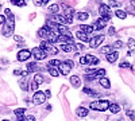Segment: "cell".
<instances>
[{
	"label": "cell",
	"instance_id": "obj_1",
	"mask_svg": "<svg viewBox=\"0 0 135 121\" xmlns=\"http://www.w3.org/2000/svg\"><path fill=\"white\" fill-rule=\"evenodd\" d=\"M4 15H6L7 20H6V23L3 24V35L6 38H8V36L12 35L14 28H15V16H14L12 12H11V9H8V8L4 11Z\"/></svg>",
	"mask_w": 135,
	"mask_h": 121
},
{
	"label": "cell",
	"instance_id": "obj_2",
	"mask_svg": "<svg viewBox=\"0 0 135 121\" xmlns=\"http://www.w3.org/2000/svg\"><path fill=\"white\" fill-rule=\"evenodd\" d=\"M111 102L108 100H97V101H92L89 104V108L92 111H97V112H105L109 109Z\"/></svg>",
	"mask_w": 135,
	"mask_h": 121
},
{
	"label": "cell",
	"instance_id": "obj_3",
	"mask_svg": "<svg viewBox=\"0 0 135 121\" xmlns=\"http://www.w3.org/2000/svg\"><path fill=\"white\" fill-rule=\"evenodd\" d=\"M42 50H45L47 52V55L49 54H51V55H57L58 54V49L55 47L54 45H51V43H49L47 40H43V42H41V46H39Z\"/></svg>",
	"mask_w": 135,
	"mask_h": 121
},
{
	"label": "cell",
	"instance_id": "obj_4",
	"mask_svg": "<svg viewBox=\"0 0 135 121\" xmlns=\"http://www.w3.org/2000/svg\"><path fill=\"white\" fill-rule=\"evenodd\" d=\"M73 66H74V62L72 59H66L65 62H61V65L58 66L60 73H62V75H68V74L70 73Z\"/></svg>",
	"mask_w": 135,
	"mask_h": 121
},
{
	"label": "cell",
	"instance_id": "obj_5",
	"mask_svg": "<svg viewBox=\"0 0 135 121\" xmlns=\"http://www.w3.org/2000/svg\"><path fill=\"white\" fill-rule=\"evenodd\" d=\"M99 62H100L99 58L95 57V55H91V54H86V55L80 58V63L81 65H97Z\"/></svg>",
	"mask_w": 135,
	"mask_h": 121
},
{
	"label": "cell",
	"instance_id": "obj_6",
	"mask_svg": "<svg viewBox=\"0 0 135 121\" xmlns=\"http://www.w3.org/2000/svg\"><path fill=\"white\" fill-rule=\"evenodd\" d=\"M31 55L35 58L37 61H43L45 58L47 57V52L45 51V50H42L41 47H34L31 50Z\"/></svg>",
	"mask_w": 135,
	"mask_h": 121
},
{
	"label": "cell",
	"instance_id": "obj_7",
	"mask_svg": "<svg viewBox=\"0 0 135 121\" xmlns=\"http://www.w3.org/2000/svg\"><path fill=\"white\" fill-rule=\"evenodd\" d=\"M46 100H47V98H46V96H45V92H41V90H37L35 93H34V96H32V102L35 105L45 104Z\"/></svg>",
	"mask_w": 135,
	"mask_h": 121
},
{
	"label": "cell",
	"instance_id": "obj_8",
	"mask_svg": "<svg viewBox=\"0 0 135 121\" xmlns=\"http://www.w3.org/2000/svg\"><path fill=\"white\" fill-rule=\"evenodd\" d=\"M109 19H111V16H104V18H99L97 20H95V23L92 24L93 26V28L95 30H103L104 27H105V24L109 22Z\"/></svg>",
	"mask_w": 135,
	"mask_h": 121
},
{
	"label": "cell",
	"instance_id": "obj_9",
	"mask_svg": "<svg viewBox=\"0 0 135 121\" xmlns=\"http://www.w3.org/2000/svg\"><path fill=\"white\" fill-rule=\"evenodd\" d=\"M62 8L65 9V11H64V16H65V19H66V24H72V23H73L74 9H73V8H69V7H65V6H62Z\"/></svg>",
	"mask_w": 135,
	"mask_h": 121
},
{
	"label": "cell",
	"instance_id": "obj_10",
	"mask_svg": "<svg viewBox=\"0 0 135 121\" xmlns=\"http://www.w3.org/2000/svg\"><path fill=\"white\" fill-rule=\"evenodd\" d=\"M104 39H105L104 35H97V36L92 38L91 40H89V47H91V49H96V47H99L101 43L104 42Z\"/></svg>",
	"mask_w": 135,
	"mask_h": 121
},
{
	"label": "cell",
	"instance_id": "obj_11",
	"mask_svg": "<svg viewBox=\"0 0 135 121\" xmlns=\"http://www.w3.org/2000/svg\"><path fill=\"white\" fill-rule=\"evenodd\" d=\"M30 57H32V55H31V51H30V50H26V49L20 50V51L18 52V55H16V58H18L19 62H26V61L30 59Z\"/></svg>",
	"mask_w": 135,
	"mask_h": 121
},
{
	"label": "cell",
	"instance_id": "obj_12",
	"mask_svg": "<svg viewBox=\"0 0 135 121\" xmlns=\"http://www.w3.org/2000/svg\"><path fill=\"white\" fill-rule=\"evenodd\" d=\"M57 42L58 43H61V46L62 45H74V39H73V36H66V35H60L58 36V39H57Z\"/></svg>",
	"mask_w": 135,
	"mask_h": 121
},
{
	"label": "cell",
	"instance_id": "obj_13",
	"mask_svg": "<svg viewBox=\"0 0 135 121\" xmlns=\"http://www.w3.org/2000/svg\"><path fill=\"white\" fill-rule=\"evenodd\" d=\"M51 22H54L55 24H66V19L64 15H60V14H54L51 15Z\"/></svg>",
	"mask_w": 135,
	"mask_h": 121
},
{
	"label": "cell",
	"instance_id": "obj_14",
	"mask_svg": "<svg viewBox=\"0 0 135 121\" xmlns=\"http://www.w3.org/2000/svg\"><path fill=\"white\" fill-rule=\"evenodd\" d=\"M99 14L101 15V18H104V16H111L109 6H108V4H100V7H99Z\"/></svg>",
	"mask_w": 135,
	"mask_h": 121
},
{
	"label": "cell",
	"instance_id": "obj_15",
	"mask_svg": "<svg viewBox=\"0 0 135 121\" xmlns=\"http://www.w3.org/2000/svg\"><path fill=\"white\" fill-rule=\"evenodd\" d=\"M105 58H107V61H108L109 63H115V62L118 61V58H119V52L115 50V51L109 52V54H108V55H107Z\"/></svg>",
	"mask_w": 135,
	"mask_h": 121
},
{
	"label": "cell",
	"instance_id": "obj_16",
	"mask_svg": "<svg viewBox=\"0 0 135 121\" xmlns=\"http://www.w3.org/2000/svg\"><path fill=\"white\" fill-rule=\"evenodd\" d=\"M49 32H50V28H49L47 26H43L42 28H39V31H38V35H39L41 38H43V39H47Z\"/></svg>",
	"mask_w": 135,
	"mask_h": 121
},
{
	"label": "cell",
	"instance_id": "obj_17",
	"mask_svg": "<svg viewBox=\"0 0 135 121\" xmlns=\"http://www.w3.org/2000/svg\"><path fill=\"white\" fill-rule=\"evenodd\" d=\"M88 113H89L88 108H83V106H81V108H77V109H76V114H77L78 117H81V118L86 117Z\"/></svg>",
	"mask_w": 135,
	"mask_h": 121
},
{
	"label": "cell",
	"instance_id": "obj_18",
	"mask_svg": "<svg viewBox=\"0 0 135 121\" xmlns=\"http://www.w3.org/2000/svg\"><path fill=\"white\" fill-rule=\"evenodd\" d=\"M70 83H72L73 87H80V86H81L80 77H78V75H72V77H70Z\"/></svg>",
	"mask_w": 135,
	"mask_h": 121
},
{
	"label": "cell",
	"instance_id": "obj_19",
	"mask_svg": "<svg viewBox=\"0 0 135 121\" xmlns=\"http://www.w3.org/2000/svg\"><path fill=\"white\" fill-rule=\"evenodd\" d=\"M127 45H128V52H127V55H132L134 51H135V39L130 38L128 42H127Z\"/></svg>",
	"mask_w": 135,
	"mask_h": 121
},
{
	"label": "cell",
	"instance_id": "obj_20",
	"mask_svg": "<svg viewBox=\"0 0 135 121\" xmlns=\"http://www.w3.org/2000/svg\"><path fill=\"white\" fill-rule=\"evenodd\" d=\"M38 70H39V66H38L37 62H30V63L27 65V71H28V73H35V71H38Z\"/></svg>",
	"mask_w": 135,
	"mask_h": 121
},
{
	"label": "cell",
	"instance_id": "obj_21",
	"mask_svg": "<svg viewBox=\"0 0 135 121\" xmlns=\"http://www.w3.org/2000/svg\"><path fill=\"white\" fill-rule=\"evenodd\" d=\"M80 30H81L83 32H85L86 35H88V34H92V32L95 31L93 26H88V24H81V26H80Z\"/></svg>",
	"mask_w": 135,
	"mask_h": 121
},
{
	"label": "cell",
	"instance_id": "obj_22",
	"mask_svg": "<svg viewBox=\"0 0 135 121\" xmlns=\"http://www.w3.org/2000/svg\"><path fill=\"white\" fill-rule=\"evenodd\" d=\"M76 36H77L78 39H80L81 42H89V40H91V39H89V38H88V35L85 34V32H83L81 30L76 32Z\"/></svg>",
	"mask_w": 135,
	"mask_h": 121
},
{
	"label": "cell",
	"instance_id": "obj_23",
	"mask_svg": "<svg viewBox=\"0 0 135 121\" xmlns=\"http://www.w3.org/2000/svg\"><path fill=\"white\" fill-rule=\"evenodd\" d=\"M99 83L104 87V89H109L111 87V82H109V80L108 78H105V77H103V78H100L99 80Z\"/></svg>",
	"mask_w": 135,
	"mask_h": 121
},
{
	"label": "cell",
	"instance_id": "obj_24",
	"mask_svg": "<svg viewBox=\"0 0 135 121\" xmlns=\"http://www.w3.org/2000/svg\"><path fill=\"white\" fill-rule=\"evenodd\" d=\"M61 49H62V51H65V52H72V51H76V50H77V49H76V43H74V45H62Z\"/></svg>",
	"mask_w": 135,
	"mask_h": 121
},
{
	"label": "cell",
	"instance_id": "obj_25",
	"mask_svg": "<svg viewBox=\"0 0 135 121\" xmlns=\"http://www.w3.org/2000/svg\"><path fill=\"white\" fill-rule=\"evenodd\" d=\"M47 71H49V74H50L51 77H58V75H60V70H58L57 67L49 66V65H47Z\"/></svg>",
	"mask_w": 135,
	"mask_h": 121
},
{
	"label": "cell",
	"instance_id": "obj_26",
	"mask_svg": "<svg viewBox=\"0 0 135 121\" xmlns=\"http://www.w3.org/2000/svg\"><path fill=\"white\" fill-rule=\"evenodd\" d=\"M109 112H111V113H114V114L119 113V112H120V105L116 104V102L111 104V105H109Z\"/></svg>",
	"mask_w": 135,
	"mask_h": 121
},
{
	"label": "cell",
	"instance_id": "obj_27",
	"mask_svg": "<svg viewBox=\"0 0 135 121\" xmlns=\"http://www.w3.org/2000/svg\"><path fill=\"white\" fill-rule=\"evenodd\" d=\"M19 86H20V89H22V90L27 92V90H28V83H27V80H26V78H22V80L19 81Z\"/></svg>",
	"mask_w": 135,
	"mask_h": 121
},
{
	"label": "cell",
	"instance_id": "obj_28",
	"mask_svg": "<svg viewBox=\"0 0 135 121\" xmlns=\"http://www.w3.org/2000/svg\"><path fill=\"white\" fill-rule=\"evenodd\" d=\"M115 15H116V18H119L122 20L127 18V12H126V11H123V9H116L115 11Z\"/></svg>",
	"mask_w": 135,
	"mask_h": 121
},
{
	"label": "cell",
	"instance_id": "obj_29",
	"mask_svg": "<svg viewBox=\"0 0 135 121\" xmlns=\"http://www.w3.org/2000/svg\"><path fill=\"white\" fill-rule=\"evenodd\" d=\"M88 18H89V14L88 12H78L77 14V19L80 20V22H85Z\"/></svg>",
	"mask_w": 135,
	"mask_h": 121
},
{
	"label": "cell",
	"instance_id": "obj_30",
	"mask_svg": "<svg viewBox=\"0 0 135 121\" xmlns=\"http://www.w3.org/2000/svg\"><path fill=\"white\" fill-rule=\"evenodd\" d=\"M43 77H42V74H35V75H34V82H35L37 85H41V83H43Z\"/></svg>",
	"mask_w": 135,
	"mask_h": 121
},
{
	"label": "cell",
	"instance_id": "obj_31",
	"mask_svg": "<svg viewBox=\"0 0 135 121\" xmlns=\"http://www.w3.org/2000/svg\"><path fill=\"white\" fill-rule=\"evenodd\" d=\"M83 92H84L85 94H88V96H96V97L99 96V93H97V92H95V90H92L91 87H84Z\"/></svg>",
	"mask_w": 135,
	"mask_h": 121
},
{
	"label": "cell",
	"instance_id": "obj_32",
	"mask_svg": "<svg viewBox=\"0 0 135 121\" xmlns=\"http://www.w3.org/2000/svg\"><path fill=\"white\" fill-rule=\"evenodd\" d=\"M47 9L51 12V15H54V14H57V12H58L60 6H58V4H51V6H49V8H47Z\"/></svg>",
	"mask_w": 135,
	"mask_h": 121
},
{
	"label": "cell",
	"instance_id": "obj_33",
	"mask_svg": "<svg viewBox=\"0 0 135 121\" xmlns=\"http://www.w3.org/2000/svg\"><path fill=\"white\" fill-rule=\"evenodd\" d=\"M11 3H12L14 6H18V7H26L25 0H11Z\"/></svg>",
	"mask_w": 135,
	"mask_h": 121
},
{
	"label": "cell",
	"instance_id": "obj_34",
	"mask_svg": "<svg viewBox=\"0 0 135 121\" xmlns=\"http://www.w3.org/2000/svg\"><path fill=\"white\" fill-rule=\"evenodd\" d=\"M126 114H127V117H128L131 121H135V111H131V109H127V111H126Z\"/></svg>",
	"mask_w": 135,
	"mask_h": 121
},
{
	"label": "cell",
	"instance_id": "obj_35",
	"mask_svg": "<svg viewBox=\"0 0 135 121\" xmlns=\"http://www.w3.org/2000/svg\"><path fill=\"white\" fill-rule=\"evenodd\" d=\"M96 77L99 80L103 78V77H105V69H97L96 70Z\"/></svg>",
	"mask_w": 135,
	"mask_h": 121
},
{
	"label": "cell",
	"instance_id": "obj_36",
	"mask_svg": "<svg viewBox=\"0 0 135 121\" xmlns=\"http://www.w3.org/2000/svg\"><path fill=\"white\" fill-rule=\"evenodd\" d=\"M100 51L103 54H105V55H108L109 52H112V46H104V47L100 49Z\"/></svg>",
	"mask_w": 135,
	"mask_h": 121
},
{
	"label": "cell",
	"instance_id": "obj_37",
	"mask_svg": "<svg viewBox=\"0 0 135 121\" xmlns=\"http://www.w3.org/2000/svg\"><path fill=\"white\" fill-rule=\"evenodd\" d=\"M25 112H26V109H25V108H18V109H15V111H14V113H15V116H16V117L23 116V114H25Z\"/></svg>",
	"mask_w": 135,
	"mask_h": 121
},
{
	"label": "cell",
	"instance_id": "obj_38",
	"mask_svg": "<svg viewBox=\"0 0 135 121\" xmlns=\"http://www.w3.org/2000/svg\"><path fill=\"white\" fill-rule=\"evenodd\" d=\"M47 65H49V66H53V67H57V66L61 65V61H58V59H53V61H50Z\"/></svg>",
	"mask_w": 135,
	"mask_h": 121
},
{
	"label": "cell",
	"instance_id": "obj_39",
	"mask_svg": "<svg viewBox=\"0 0 135 121\" xmlns=\"http://www.w3.org/2000/svg\"><path fill=\"white\" fill-rule=\"evenodd\" d=\"M14 39H15V42L19 43V45H25V39L22 38L20 35H14Z\"/></svg>",
	"mask_w": 135,
	"mask_h": 121
},
{
	"label": "cell",
	"instance_id": "obj_40",
	"mask_svg": "<svg viewBox=\"0 0 135 121\" xmlns=\"http://www.w3.org/2000/svg\"><path fill=\"white\" fill-rule=\"evenodd\" d=\"M112 47L116 49V50H118V49H122V47H123V42H122V40H116L114 45H112Z\"/></svg>",
	"mask_w": 135,
	"mask_h": 121
},
{
	"label": "cell",
	"instance_id": "obj_41",
	"mask_svg": "<svg viewBox=\"0 0 135 121\" xmlns=\"http://www.w3.org/2000/svg\"><path fill=\"white\" fill-rule=\"evenodd\" d=\"M119 66H120L122 69H128V67H131V65H130L128 62H126V61H124V62H122Z\"/></svg>",
	"mask_w": 135,
	"mask_h": 121
},
{
	"label": "cell",
	"instance_id": "obj_42",
	"mask_svg": "<svg viewBox=\"0 0 135 121\" xmlns=\"http://www.w3.org/2000/svg\"><path fill=\"white\" fill-rule=\"evenodd\" d=\"M108 6H109V8H111V7H119V3H118V2H115V0H109Z\"/></svg>",
	"mask_w": 135,
	"mask_h": 121
},
{
	"label": "cell",
	"instance_id": "obj_43",
	"mask_svg": "<svg viewBox=\"0 0 135 121\" xmlns=\"http://www.w3.org/2000/svg\"><path fill=\"white\" fill-rule=\"evenodd\" d=\"M38 86H39V85H37L35 82L32 81V82H31V86H30V89H31V90H35V92H37V89H38Z\"/></svg>",
	"mask_w": 135,
	"mask_h": 121
},
{
	"label": "cell",
	"instance_id": "obj_44",
	"mask_svg": "<svg viewBox=\"0 0 135 121\" xmlns=\"http://www.w3.org/2000/svg\"><path fill=\"white\" fill-rule=\"evenodd\" d=\"M6 20H7V19H6L4 15H0V26H3V24L6 23Z\"/></svg>",
	"mask_w": 135,
	"mask_h": 121
},
{
	"label": "cell",
	"instance_id": "obj_45",
	"mask_svg": "<svg viewBox=\"0 0 135 121\" xmlns=\"http://www.w3.org/2000/svg\"><path fill=\"white\" fill-rule=\"evenodd\" d=\"M108 34H109V35H115V27H109Z\"/></svg>",
	"mask_w": 135,
	"mask_h": 121
},
{
	"label": "cell",
	"instance_id": "obj_46",
	"mask_svg": "<svg viewBox=\"0 0 135 121\" xmlns=\"http://www.w3.org/2000/svg\"><path fill=\"white\" fill-rule=\"evenodd\" d=\"M26 120H27V121H35V117L30 114V116H26Z\"/></svg>",
	"mask_w": 135,
	"mask_h": 121
},
{
	"label": "cell",
	"instance_id": "obj_47",
	"mask_svg": "<svg viewBox=\"0 0 135 121\" xmlns=\"http://www.w3.org/2000/svg\"><path fill=\"white\" fill-rule=\"evenodd\" d=\"M16 120H18V121H25V120H26V116H25V114H23V116H19V117H16Z\"/></svg>",
	"mask_w": 135,
	"mask_h": 121
},
{
	"label": "cell",
	"instance_id": "obj_48",
	"mask_svg": "<svg viewBox=\"0 0 135 121\" xmlns=\"http://www.w3.org/2000/svg\"><path fill=\"white\" fill-rule=\"evenodd\" d=\"M45 96H46V98H50L51 97V92L50 90H46V92H45Z\"/></svg>",
	"mask_w": 135,
	"mask_h": 121
},
{
	"label": "cell",
	"instance_id": "obj_49",
	"mask_svg": "<svg viewBox=\"0 0 135 121\" xmlns=\"http://www.w3.org/2000/svg\"><path fill=\"white\" fill-rule=\"evenodd\" d=\"M14 74H15V75H20L22 71H20V70H14Z\"/></svg>",
	"mask_w": 135,
	"mask_h": 121
},
{
	"label": "cell",
	"instance_id": "obj_50",
	"mask_svg": "<svg viewBox=\"0 0 135 121\" xmlns=\"http://www.w3.org/2000/svg\"><path fill=\"white\" fill-rule=\"evenodd\" d=\"M49 3V0H42L41 2V6H45V4H47Z\"/></svg>",
	"mask_w": 135,
	"mask_h": 121
},
{
	"label": "cell",
	"instance_id": "obj_51",
	"mask_svg": "<svg viewBox=\"0 0 135 121\" xmlns=\"http://www.w3.org/2000/svg\"><path fill=\"white\" fill-rule=\"evenodd\" d=\"M34 3H35L37 6H41V0H34Z\"/></svg>",
	"mask_w": 135,
	"mask_h": 121
},
{
	"label": "cell",
	"instance_id": "obj_52",
	"mask_svg": "<svg viewBox=\"0 0 135 121\" xmlns=\"http://www.w3.org/2000/svg\"><path fill=\"white\" fill-rule=\"evenodd\" d=\"M131 4H132V6L135 7V0H131Z\"/></svg>",
	"mask_w": 135,
	"mask_h": 121
},
{
	"label": "cell",
	"instance_id": "obj_53",
	"mask_svg": "<svg viewBox=\"0 0 135 121\" xmlns=\"http://www.w3.org/2000/svg\"><path fill=\"white\" fill-rule=\"evenodd\" d=\"M3 121H9V120H8V118H4V120H3Z\"/></svg>",
	"mask_w": 135,
	"mask_h": 121
}]
</instances>
